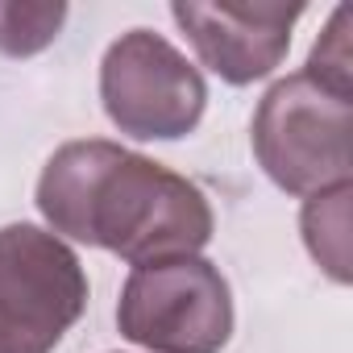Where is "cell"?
<instances>
[{"mask_svg":"<svg viewBox=\"0 0 353 353\" xmlns=\"http://www.w3.org/2000/svg\"><path fill=\"white\" fill-rule=\"evenodd\" d=\"M250 145L266 179L287 196L307 200L341 188L353 170V96L295 71L258 100Z\"/></svg>","mask_w":353,"mask_h":353,"instance_id":"2","label":"cell"},{"mask_svg":"<svg viewBox=\"0 0 353 353\" xmlns=\"http://www.w3.org/2000/svg\"><path fill=\"white\" fill-rule=\"evenodd\" d=\"M100 100L125 137L179 141L200 125L208 108V83L200 67L162 34L129 30L104 50Z\"/></svg>","mask_w":353,"mask_h":353,"instance_id":"5","label":"cell"},{"mask_svg":"<svg viewBox=\"0 0 353 353\" xmlns=\"http://www.w3.org/2000/svg\"><path fill=\"white\" fill-rule=\"evenodd\" d=\"M307 13L299 0H174L170 17L196 46L200 63L233 88H250L287 59L295 21Z\"/></svg>","mask_w":353,"mask_h":353,"instance_id":"6","label":"cell"},{"mask_svg":"<svg viewBox=\"0 0 353 353\" xmlns=\"http://www.w3.org/2000/svg\"><path fill=\"white\" fill-rule=\"evenodd\" d=\"M38 212L54 237L96 245L129 266L192 258L212 241V204L188 179L104 137L67 141L38 179Z\"/></svg>","mask_w":353,"mask_h":353,"instance_id":"1","label":"cell"},{"mask_svg":"<svg viewBox=\"0 0 353 353\" xmlns=\"http://www.w3.org/2000/svg\"><path fill=\"white\" fill-rule=\"evenodd\" d=\"M88 307L79 254L38 225L0 229V353H54Z\"/></svg>","mask_w":353,"mask_h":353,"instance_id":"4","label":"cell"},{"mask_svg":"<svg viewBox=\"0 0 353 353\" xmlns=\"http://www.w3.org/2000/svg\"><path fill=\"white\" fill-rule=\"evenodd\" d=\"M63 0H0V54L30 59L46 50L67 26Z\"/></svg>","mask_w":353,"mask_h":353,"instance_id":"8","label":"cell"},{"mask_svg":"<svg viewBox=\"0 0 353 353\" xmlns=\"http://www.w3.org/2000/svg\"><path fill=\"white\" fill-rule=\"evenodd\" d=\"M312 79H320L324 88L341 92V96H353V59H349V5H336L324 34L316 38L312 54H307V67H303Z\"/></svg>","mask_w":353,"mask_h":353,"instance_id":"9","label":"cell"},{"mask_svg":"<svg viewBox=\"0 0 353 353\" xmlns=\"http://www.w3.org/2000/svg\"><path fill=\"white\" fill-rule=\"evenodd\" d=\"M349 196H353V183H341V188L307 196L299 212V229H303V245L312 262L341 287L353 279L349 270Z\"/></svg>","mask_w":353,"mask_h":353,"instance_id":"7","label":"cell"},{"mask_svg":"<svg viewBox=\"0 0 353 353\" xmlns=\"http://www.w3.org/2000/svg\"><path fill=\"white\" fill-rule=\"evenodd\" d=\"M117 328L150 353H221L233 336L229 279L200 254L133 266L117 299Z\"/></svg>","mask_w":353,"mask_h":353,"instance_id":"3","label":"cell"}]
</instances>
